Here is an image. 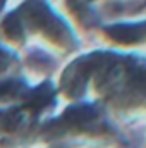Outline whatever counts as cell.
<instances>
[{
  "mask_svg": "<svg viewBox=\"0 0 146 148\" xmlns=\"http://www.w3.org/2000/svg\"><path fill=\"white\" fill-rule=\"evenodd\" d=\"M110 36L120 43H132L138 41L141 38V29L139 26H132V24H117L108 29Z\"/></svg>",
  "mask_w": 146,
  "mask_h": 148,
  "instance_id": "6da1fadb",
  "label": "cell"
}]
</instances>
